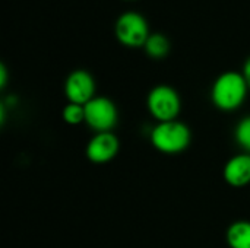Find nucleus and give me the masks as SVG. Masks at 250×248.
I'll return each instance as SVG.
<instances>
[{
	"label": "nucleus",
	"mask_w": 250,
	"mask_h": 248,
	"mask_svg": "<svg viewBox=\"0 0 250 248\" xmlns=\"http://www.w3.org/2000/svg\"><path fill=\"white\" fill-rule=\"evenodd\" d=\"M249 85L239 72H224L221 73L212 83L211 88V99L212 104L224 111L231 113L239 110L248 98Z\"/></svg>",
	"instance_id": "nucleus-1"
},
{
	"label": "nucleus",
	"mask_w": 250,
	"mask_h": 248,
	"mask_svg": "<svg viewBox=\"0 0 250 248\" xmlns=\"http://www.w3.org/2000/svg\"><path fill=\"white\" fill-rule=\"evenodd\" d=\"M149 139L158 152L166 155H177L189 148L192 134L190 129L185 123L173 120L157 123L151 130Z\"/></svg>",
	"instance_id": "nucleus-2"
},
{
	"label": "nucleus",
	"mask_w": 250,
	"mask_h": 248,
	"mask_svg": "<svg viewBox=\"0 0 250 248\" xmlns=\"http://www.w3.org/2000/svg\"><path fill=\"white\" fill-rule=\"evenodd\" d=\"M146 108L158 123L173 121L177 120L180 114L182 101L174 88L168 85H157L146 96Z\"/></svg>",
	"instance_id": "nucleus-3"
},
{
	"label": "nucleus",
	"mask_w": 250,
	"mask_h": 248,
	"mask_svg": "<svg viewBox=\"0 0 250 248\" xmlns=\"http://www.w3.org/2000/svg\"><path fill=\"white\" fill-rule=\"evenodd\" d=\"M114 32L117 39L126 47H141L145 45L149 37V26L144 15L129 10L122 13L114 25Z\"/></svg>",
	"instance_id": "nucleus-4"
},
{
	"label": "nucleus",
	"mask_w": 250,
	"mask_h": 248,
	"mask_svg": "<svg viewBox=\"0 0 250 248\" xmlns=\"http://www.w3.org/2000/svg\"><path fill=\"white\" fill-rule=\"evenodd\" d=\"M85 108V124L95 133L113 132L119 121V111L116 104L107 96H95Z\"/></svg>",
	"instance_id": "nucleus-5"
},
{
	"label": "nucleus",
	"mask_w": 250,
	"mask_h": 248,
	"mask_svg": "<svg viewBox=\"0 0 250 248\" xmlns=\"http://www.w3.org/2000/svg\"><path fill=\"white\" fill-rule=\"evenodd\" d=\"M64 95L72 104L85 105L95 98V79L94 76L82 69L73 70L64 80Z\"/></svg>",
	"instance_id": "nucleus-6"
},
{
	"label": "nucleus",
	"mask_w": 250,
	"mask_h": 248,
	"mask_svg": "<svg viewBox=\"0 0 250 248\" xmlns=\"http://www.w3.org/2000/svg\"><path fill=\"white\" fill-rule=\"evenodd\" d=\"M120 149L119 137L113 132H104V133H95L85 149L86 158L92 164H107L113 161Z\"/></svg>",
	"instance_id": "nucleus-7"
},
{
	"label": "nucleus",
	"mask_w": 250,
	"mask_h": 248,
	"mask_svg": "<svg viewBox=\"0 0 250 248\" xmlns=\"http://www.w3.org/2000/svg\"><path fill=\"white\" fill-rule=\"evenodd\" d=\"M224 181L233 189H242L250 184V153H240L230 158L223 170Z\"/></svg>",
	"instance_id": "nucleus-8"
},
{
	"label": "nucleus",
	"mask_w": 250,
	"mask_h": 248,
	"mask_svg": "<svg viewBox=\"0 0 250 248\" xmlns=\"http://www.w3.org/2000/svg\"><path fill=\"white\" fill-rule=\"evenodd\" d=\"M230 248H250V221L233 222L226 234Z\"/></svg>",
	"instance_id": "nucleus-9"
},
{
	"label": "nucleus",
	"mask_w": 250,
	"mask_h": 248,
	"mask_svg": "<svg viewBox=\"0 0 250 248\" xmlns=\"http://www.w3.org/2000/svg\"><path fill=\"white\" fill-rule=\"evenodd\" d=\"M145 51L152 58H163L170 51V41L168 38L161 32H152L149 34L146 42H145Z\"/></svg>",
	"instance_id": "nucleus-10"
},
{
	"label": "nucleus",
	"mask_w": 250,
	"mask_h": 248,
	"mask_svg": "<svg viewBox=\"0 0 250 248\" xmlns=\"http://www.w3.org/2000/svg\"><path fill=\"white\" fill-rule=\"evenodd\" d=\"M62 117L66 124L78 126L81 123H85V108H83V105L67 102L62 111Z\"/></svg>",
	"instance_id": "nucleus-11"
},
{
	"label": "nucleus",
	"mask_w": 250,
	"mask_h": 248,
	"mask_svg": "<svg viewBox=\"0 0 250 248\" xmlns=\"http://www.w3.org/2000/svg\"><path fill=\"white\" fill-rule=\"evenodd\" d=\"M234 139L245 152L250 153V115L237 123L234 129Z\"/></svg>",
	"instance_id": "nucleus-12"
},
{
	"label": "nucleus",
	"mask_w": 250,
	"mask_h": 248,
	"mask_svg": "<svg viewBox=\"0 0 250 248\" xmlns=\"http://www.w3.org/2000/svg\"><path fill=\"white\" fill-rule=\"evenodd\" d=\"M7 83V70H6V66L1 63L0 64V88H4Z\"/></svg>",
	"instance_id": "nucleus-13"
},
{
	"label": "nucleus",
	"mask_w": 250,
	"mask_h": 248,
	"mask_svg": "<svg viewBox=\"0 0 250 248\" xmlns=\"http://www.w3.org/2000/svg\"><path fill=\"white\" fill-rule=\"evenodd\" d=\"M242 73H243V76H245V79H246V82H248L250 89V56L246 58V61L243 64V72Z\"/></svg>",
	"instance_id": "nucleus-14"
}]
</instances>
